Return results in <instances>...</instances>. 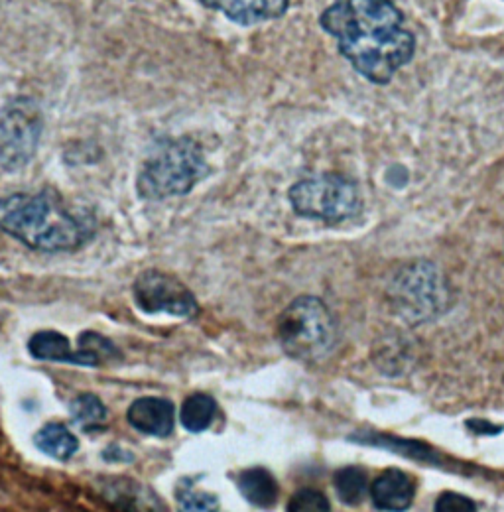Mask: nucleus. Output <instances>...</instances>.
Masks as SVG:
<instances>
[{"instance_id": "obj_17", "label": "nucleus", "mask_w": 504, "mask_h": 512, "mask_svg": "<svg viewBox=\"0 0 504 512\" xmlns=\"http://www.w3.org/2000/svg\"><path fill=\"white\" fill-rule=\"evenodd\" d=\"M215 410L217 406L211 396L201 392L191 394L182 406V426L193 434H199L211 426Z\"/></svg>"}, {"instance_id": "obj_19", "label": "nucleus", "mask_w": 504, "mask_h": 512, "mask_svg": "<svg viewBox=\"0 0 504 512\" xmlns=\"http://www.w3.org/2000/svg\"><path fill=\"white\" fill-rule=\"evenodd\" d=\"M77 351H81L87 357L89 367L101 365L105 359L117 355L115 345L109 339H105L97 333H83L79 337V349Z\"/></svg>"}, {"instance_id": "obj_14", "label": "nucleus", "mask_w": 504, "mask_h": 512, "mask_svg": "<svg viewBox=\"0 0 504 512\" xmlns=\"http://www.w3.org/2000/svg\"><path fill=\"white\" fill-rule=\"evenodd\" d=\"M243 497L258 509H272L278 501V483L268 469L252 467L239 475Z\"/></svg>"}, {"instance_id": "obj_9", "label": "nucleus", "mask_w": 504, "mask_h": 512, "mask_svg": "<svg viewBox=\"0 0 504 512\" xmlns=\"http://www.w3.org/2000/svg\"><path fill=\"white\" fill-rule=\"evenodd\" d=\"M99 493L117 511L168 512L166 503L150 487L134 479H126V477L103 479V483L99 485Z\"/></svg>"}, {"instance_id": "obj_1", "label": "nucleus", "mask_w": 504, "mask_h": 512, "mask_svg": "<svg viewBox=\"0 0 504 512\" xmlns=\"http://www.w3.org/2000/svg\"><path fill=\"white\" fill-rule=\"evenodd\" d=\"M341 56L373 83H388L414 56L416 38L392 0H335L319 16Z\"/></svg>"}, {"instance_id": "obj_8", "label": "nucleus", "mask_w": 504, "mask_h": 512, "mask_svg": "<svg viewBox=\"0 0 504 512\" xmlns=\"http://www.w3.org/2000/svg\"><path fill=\"white\" fill-rule=\"evenodd\" d=\"M132 296L136 306L146 314L193 318L199 312L197 300L188 286L160 270L142 272L132 284Z\"/></svg>"}, {"instance_id": "obj_22", "label": "nucleus", "mask_w": 504, "mask_h": 512, "mask_svg": "<svg viewBox=\"0 0 504 512\" xmlns=\"http://www.w3.org/2000/svg\"><path fill=\"white\" fill-rule=\"evenodd\" d=\"M434 512H477L475 503L459 493H443L436 501Z\"/></svg>"}, {"instance_id": "obj_5", "label": "nucleus", "mask_w": 504, "mask_h": 512, "mask_svg": "<svg viewBox=\"0 0 504 512\" xmlns=\"http://www.w3.org/2000/svg\"><path fill=\"white\" fill-rule=\"evenodd\" d=\"M388 298L394 312L408 323H424L445 312L449 288L440 270L426 260L404 266L390 282Z\"/></svg>"}, {"instance_id": "obj_18", "label": "nucleus", "mask_w": 504, "mask_h": 512, "mask_svg": "<svg viewBox=\"0 0 504 512\" xmlns=\"http://www.w3.org/2000/svg\"><path fill=\"white\" fill-rule=\"evenodd\" d=\"M71 416L81 428L95 430L107 420V408L95 394H79L71 402Z\"/></svg>"}, {"instance_id": "obj_3", "label": "nucleus", "mask_w": 504, "mask_h": 512, "mask_svg": "<svg viewBox=\"0 0 504 512\" xmlns=\"http://www.w3.org/2000/svg\"><path fill=\"white\" fill-rule=\"evenodd\" d=\"M211 174L203 148L193 138L160 140L142 162L136 192L142 199L162 201L188 195Z\"/></svg>"}, {"instance_id": "obj_21", "label": "nucleus", "mask_w": 504, "mask_h": 512, "mask_svg": "<svg viewBox=\"0 0 504 512\" xmlns=\"http://www.w3.org/2000/svg\"><path fill=\"white\" fill-rule=\"evenodd\" d=\"M331 505L327 497L317 489H302L294 493L288 503V512H329Z\"/></svg>"}, {"instance_id": "obj_20", "label": "nucleus", "mask_w": 504, "mask_h": 512, "mask_svg": "<svg viewBox=\"0 0 504 512\" xmlns=\"http://www.w3.org/2000/svg\"><path fill=\"white\" fill-rule=\"evenodd\" d=\"M178 509L180 512H217L219 501L213 493L189 487L180 493Z\"/></svg>"}, {"instance_id": "obj_7", "label": "nucleus", "mask_w": 504, "mask_h": 512, "mask_svg": "<svg viewBox=\"0 0 504 512\" xmlns=\"http://www.w3.org/2000/svg\"><path fill=\"white\" fill-rule=\"evenodd\" d=\"M44 132L42 107L32 97H14L0 111V168L24 170L36 156Z\"/></svg>"}, {"instance_id": "obj_10", "label": "nucleus", "mask_w": 504, "mask_h": 512, "mask_svg": "<svg viewBox=\"0 0 504 512\" xmlns=\"http://www.w3.org/2000/svg\"><path fill=\"white\" fill-rule=\"evenodd\" d=\"M201 4L225 14L239 26H254L284 16L290 0H201Z\"/></svg>"}, {"instance_id": "obj_4", "label": "nucleus", "mask_w": 504, "mask_h": 512, "mask_svg": "<svg viewBox=\"0 0 504 512\" xmlns=\"http://www.w3.org/2000/svg\"><path fill=\"white\" fill-rule=\"evenodd\" d=\"M278 339L282 349L300 361L317 363L331 355L337 343V323L327 306L314 296L296 298L280 316Z\"/></svg>"}, {"instance_id": "obj_13", "label": "nucleus", "mask_w": 504, "mask_h": 512, "mask_svg": "<svg viewBox=\"0 0 504 512\" xmlns=\"http://www.w3.org/2000/svg\"><path fill=\"white\" fill-rule=\"evenodd\" d=\"M30 353L42 361H60V363H75L89 365L87 357L81 351H71L69 339L58 331H40L28 343Z\"/></svg>"}, {"instance_id": "obj_15", "label": "nucleus", "mask_w": 504, "mask_h": 512, "mask_svg": "<svg viewBox=\"0 0 504 512\" xmlns=\"http://www.w3.org/2000/svg\"><path fill=\"white\" fill-rule=\"evenodd\" d=\"M36 446L42 449L44 453H48L50 457H56L60 461H65L69 457L75 455V451L79 448L77 438L69 432L67 426L63 424H48L44 426L38 436H36Z\"/></svg>"}, {"instance_id": "obj_23", "label": "nucleus", "mask_w": 504, "mask_h": 512, "mask_svg": "<svg viewBox=\"0 0 504 512\" xmlns=\"http://www.w3.org/2000/svg\"><path fill=\"white\" fill-rule=\"evenodd\" d=\"M467 426H469L475 434H481V436L497 434V432L503 430L501 426H493V424H489V422H485V420H473V422H467Z\"/></svg>"}, {"instance_id": "obj_11", "label": "nucleus", "mask_w": 504, "mask_h": 512, "mask_svg": "<svg viewBox=\"0 0 504 512\" xmlns=\"http://www.w3.org/2000/svg\"><path fill=\"white\" fill-rule=\"evenodd\" d=\"M128 424L148 436L166 438L174 430V404L164 398H138L126 412Z\"/></svg>"}, {"instance_id": "obj_16", "label": "nucleus", "mask_w": 504, "mask_h": 512, "mask_svg": "<svg viewBox=\"0 0 504 512\" xmlns=\"http://www.w3.org/2000/svg\"><path fill=\"white\" fill-rule=\"evenodd\" d=\"M333 485H335V493L341 499V503H345L349 507L361 505L369 491L367 473L355 465L339 469L333 477Z\"/></svg>"}, {"instance_id": "obj_12", "label": "nucleus", "mask_w": 504, "mask_h": 512, "mask_svg": "<svg viewBox=\"0 0 504 512\" xmlns=\"http://www.w3.org/2000/svg\"><path fill=\"white\" fill-rule=\"evenodd\" d=\"M416 495V483L400 469H386L371 485V497L380 511L402 512L410 509Z\"/></svg>"}, {"instance_id": "obj_2", "label": "nucleus", "mask_w": 504, "mask_h": 512, "mask_svg": "<svg viewBox=\"0 0 504 512\" xmlns=\"http://www.w3.org/2000/svg\"><path fill=\"white\" fill-rule=\"evenodd\" d=\"M0 229L42 253L79 249L93 235V223L75 215L54 190L0 197Z\"/></svg>"}, {"instance_id": "obj_6", "label": "nucleus", "mask_w": 504, "mask_h": 512, "mask_svg": "<svg viewBox=\"0 0 504 512\" xmlns=\"http://www.w3.org/2000/svg\"><path fill=\"white\" fill-rule=\"evenodd\" d=\"M288 199L298 215L327 223L353 219L363 209L359 186L341 174L304 178L290 188Z\"/></svg>"}]
</instances>
